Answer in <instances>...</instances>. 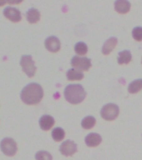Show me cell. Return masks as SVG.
Masks as SVG:
<instances>
[{
    "label": "cell",
    "mask_w": 142,
    "mask_h": 160,
    "mask_svg": "<svg viewBox=\"0 0 142 160\" xmlns=\"http://www.w3.org/2000/svg\"><path fill=\"white\" fill-rule=\"evenodd\" d=\"M20 97L23 102L26 104H38L44 97V90L39 84L32 82L23 88Z\"/></svg>",
    "instance_id": "cell-1"
},
{
    "label": "cell",
    "mask_w": 142,
    "mask_h": 160,
    "mask_svg": "<svg viewBox=\"0 0 142 160\" xmlns=\"http://www.w3.org/2000/svg\"><path fill=\"white\" fill-rule=\"evenodd\" d=\"M65 99L72 104H79L85 100L86 97V92L85 88L80 84H70L65 88Z\"/></svg>",
    "instance_id": "cell-2"
},
{
    "label": "cell",
    "mask_w": 142,
    "mask_h": 160,
    "mask_svg": "<svg viewBox=\"0 0 142 160\" xmlns=\"http://www.w3.org/2000/svg\"><path fill=\"white\" fill-rule=\"evenodd\" d=\"M120 113V108L115 103H108L101 108L100 115L106 121H113L118 117Z\"/></svg>",
    "instance_id": "cell-3"
},
{
    "label": "cell",
    "mask_w": 142,
    "mask_h": 160,
    "mask_svg": "<svg viewBox=\"0 0 142 160\" xmlns=\"http://www.w3.org/2000/svg\"><path fill=\"white\" fill-rule=\"evenodd\" d=\"M20 65L22 67L23 71L28 75V77L32 78L36 72L34 61L33 60L31 55H24L20 60Z\"/></svg>",
    "instance_id": "cell-4"
},
{
    "label": "cell",
    "mask_w": 142,
    "mask_h": 160,
    "mask_svg": "<svg viewBox=\"0 0 142 160\" xmlns=\"http://www.w3.org/2000/svg\"><path fill=\"white\" fill-rule=\"evenodd\" d=\"M0 148L2 152L7 156L12 157L16 154L18 151L17 143L11 138H5L1 141Z\"/></svg>",
    "instance_id": "cell-5"
},
{
    "label": "cell",
    "mask_w": 142,
    "mask_h": 160,
    "mask_svg": "<svg viewBox=\"0 0 142 160\" xmlns=\"http://www.w3.org/2000/svg\"><path fill=\"white\" fill-rule=\"evenodd\" d=\"M71 65L75 69L79 70L80 72L88 71L91 68V60L88 58L75 55L71 59Z\"/></svg>",
    "instance_id": "cell-6"
},
{
    "label": "cell",
    "mask_w": 142,
    "mask_h": 160,
    "mask_svg": "<svg viewBox=\"0 0 142 160\" xmlns=\"http://www.w3.org/2000/svg\"><path fill=\"white\" fill-rule=\"evenodd\" d=\"M60 151L65 156H72L77 152V144L71 140H67L60 145Z\"/></svg>",
    "instance_id": "cell-7"
},
{
    "label": "cell",
    "mask_w": 142,
    "mask_h": 160,
    "mask_svg": "<svg viewBox=\"0 0 142 160\" xmlns=\"http://www.w3.org/2000/svg\"><path fill=\"white\" fill-rule=\"evenodd\" d=\"M3 15L6 18L10 20L11 22H18L22 19L21 12L18 8L13 7L5 8L3 10Z\"/></svg>",
    "instance_id": "cell-8"
},
{
    "label": "cell",
    "mask_w": 142,
    "mask_h": 160,
    "mask_svg": "<svg viewBox=\"0 0 142 160\" xmlns=\"http://www.w3.org/2000/svg\"><path fill=\"white\" fill-rule=\"evenodd\" d=\"M45 45L46 49L51 52H57L60 49V39L55 36H50L47 38L45 42Z\"/></svg>",
    "instance_id": "cell-9"
},
{
    "label": "cell",
    "mask_w": 142,
    "mask_h": 160,
    "mask_svg": "<svg viewBox=\"0 0 142 160\" xmlns=\"http://www.w3.org/2000/svg\"><path fill=\"white\" fill-rule=\"evenodd\" d=\"M85 143L88 147H97L100 144L102 141V138L100 134L95 133V132H91L85 137Z\"/></svg>",
    "instance_id": "cell-10"
},
{
    "label": "cell",
    "mask_w": 142,
    "mask_h": 160,
    "mask_svg": "<svg viewBox=\"0 0 142 160\" xmlns=\"http://www.w3.org/2000/svg\"><path fill=\"white\" fill-rule=\"evenodd\" d=\"M39 125L41 129L48 131L55 125V119L50 115H43L39 119Z\"/></svg>",
    "instance_id": "cell-11"
},
{
    "label": "cell",
    "mask_w": 142,
    "mask_h": 160,
    "mask_svg": "<svg viewBox=\"0 0 142 160\" xmlns=\"http://www.w3.org/2000/svg\"><path fill=\"white\" fill-rule=\"evenodd\" d=\"M118 40L116 38H110L109 39L105 41V42L103 45L102 48V53L105 55L110 54V52H112L115 46L117 45Z\"/></svg>",
    "instance_id": "cell-12"
},
{
    "label": "cell",
    "mask_w": 142,
    "mask_h": 160,
    "mask_svg": "<svg viewBox=\"0 0 142 160\" xmlns=\"http://www.w3.org/2000/svg\"><path fill=\"white\" fill-rule=\"evenodd\" d=\"M115 11L121 14L127 13L130 9V2L125 0H118L115 2Z\"/></svg>",
    "instance_id": "cell-13"
},
{
    "label": "cell",
    "mask_w": 142,
    "mask_h": 160,
    "mask_svg": "<svg viewBox=\"0 0 142 160\" xmlns=\"http://www.w3.org/2000/svg\"><path fill=\"white\" fill-rule=\"evenodd\" d=\"M26 18L28 22L29 23H36L40 19V12L39 11L34 8H31L27 12H26Z\"/></svg>",
    "instance_id": "cell-14"
},
{
    "label": "cell",
    "mask_w": 142,
    "mask_h": 160,
    "mask_svg": "<svg viewBox=\"0 0 142 160\" xmlns=\"http://www.w3.org/2000/svg\"><path fill=\"white\" fill-rule=\"evenodd\" d=\"M132 59V55L129 50H124L119 52L118 56V63L119 64H128Z\"/></svg>",
    "instance_id": "cell-15"
},
{
    "label": "cell",
    "mask_w": 142,
    "mask_h": 160,
    "mask_svg": "<svg viewBox=\"0 0 142 160\" xmlns=\"http://www.w3.org/2000/svg\"><path fill=\"white\" fill-rule=\"evenodd\" d=\"M67 78L69 81H75V80H81L84 78V74L82 72H80L79 70L75 69V68H70L68 70L66 73Z\"/></svg>",
    "instance_id": "cell-16"
},
{
    "label": "cell",
    "mask_w": 142,
    "mask_h": 160,
    "mask_svg": "<svg viewBox=\"0 0 142 160\" xmlns=\"http://www.w3.org/2000/svg\"><path fill=\"white\" fill-rule=\"evenodd\" d=\"M142 89V79H136L133 81L128 86V91L131 94H135Z\"/></svg>",
    "instance_id": "cell-17"
},
{
    "label": "cell",
    "mask_w": 142,
    "mask_h": 160,
    "mask_svg": "<svg viewBox=\"0 0 142 160\" xmlns=\"http://www.w3.org/2000/svg\"><path fill=\"white\" fill-rule=\"evenodd\" d=\"M96 123V120L93 116H87L85 117L81 122V126L85 129H90L92 128Z\"/></svg>",
    "instance_id": "cell-18"
},
{
    "label": "cell",
    "mask_w": 142,
    "mask_h": 160,
    "mask_svg": "<svg viewBox=\"0 0 142 160\" xmlns=\"http://www.w3.org/2000/svg\"><path fill=\"white\" fill-rule=\"evenodd\" d=\"M65 132L61 128H55L52 131V138L56 142H60L64 139Z\"/></svg>",
    "instance_id": "cell-19"
},
{
    "label": "cell",
    "mask_w": 142,
    "mask_h": 160,
    "mask_svg": "<svg viewBox=\"0 0 142 160\" xmlns=\"http://www.w3.org/2000/svg\"><path fill=\"white\" fill-rule=\"evenodd\" d=\"M75 51L78 55H85L88 52L87 45L83 42H77L75 46Z\"/></svg>",
    "instance_id": "cell-20"
},
{
    "label": "cell",
    "mask_w": 142,
    "mask_h": 160,
    "mask_svg": "<svg viewBox=\"0 0 142 160\" xmlns=\"http://www.w3.org/2000/svg\"><path fill=\"white\" fill-rule=\"evenodd\" d=\"M36 160H53L52 155L47 151H39L35 154Z\"/></svg>",
    "instance_id": "cell-21"
},
{
    "label": "cell",
    "mask_w": 142,
    "mask_h": 160,
    "mask_svg": "<svg viewBox=\"0 0 142 160\" xmlns=\"http://www.w3.org/2000/svg\"><path fill=\"white\" fill-rule=\"evenodd\" d=\"M132 36L135 41L137 42L142 41V27L135 28L132 31Z\"/></svg>",
    "instance_id": "cell-22"
},
{
    "label": "cell",
    "mask_w": 142,
    "mask_h": 160,
    "mask_svg": "<svg viewBox=\"0 0 142 160\" xmlns=\"http://www.w3.org/2000/svg\"><path fill=\"white\" fill-rule=\"evenodd\" d=\"M6 2H5V1H0V7L3 6V5H4Z\"/></svg>",
    "instance_id": "cell-23"
}]
</instances>
